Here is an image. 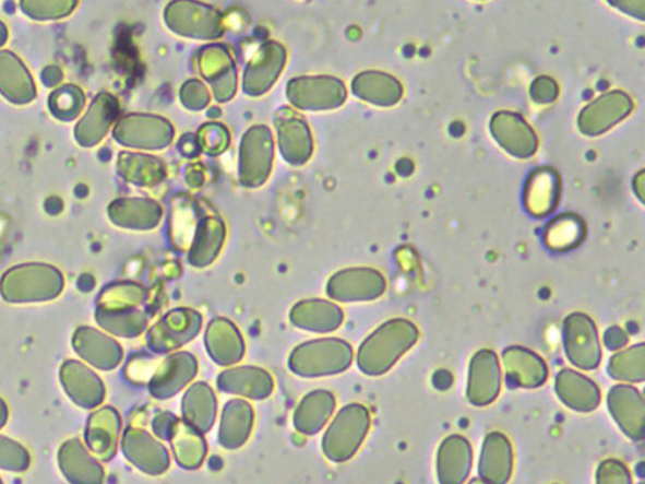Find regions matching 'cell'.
Returning a JSON list of instances; mask_svg holds the SVG:
<instances>
[{
    "instance_id": "1",
    "label": "cell",
    "mask_w": 645,
    "mask_h": 484,
    "mask_svg": "<svg viewBox=\"0 0 645 484\" xmlns=\"http://www.w3.org/2000/svg\"><path fill=\"white\" fill-rule=\"evenodd\" d=\"M420 338L418 327L404 318L391 319L367 338L357 354L359 370L381 376L394 367Z\"/></svg>"
},
{
    "instance_id": "2",
    "label": "cell",
    "mask_w": 645,
    "mask_h": 484,
    "mask_svg": "<svg viewBox=\"0 0 645 484\" xmlns=\"http://www.w3.org/2000/svg\"><path fill=\"white\" fill-rule=\"evenodd\" d=\"M354 358V350L348 342L329 338L299 344L291 351L288 366L297 376L316 379L345 373Z\"/></svg>"
},
{
    "instance_id": "3",
    "label": "cell",
    "mask_w": 645,
    "mask_h": 484,
    "mask_svg": "<svg viewBox=\"0 0 645 484\" xmlns=\"http://www.w3.org/2000/svg\"><path fill=\"white\" fill-rule=\"evenodd\" d=\"M370 426L371 415L366 406L355 403L342 408L324 433V456L333 463L349 461L363 445Z\"/></svg>"
},
{
    "instance_id": "4",
    "label": "cell",
    "mask_w": 645,
    "mask_h": 484,
    "mask_svg": "<svg viewBox=\"0 0 645 484\" xmlns=\"http://www.w3.org/2000/svg\"><path fill=\"white\" fill-rule=\"evenodd\" d=\"M60 272L48 265H24L10 270L2 281V294L10 302L53 299L62 292Z\"/></svg>"
},
{
    "instance_id": "5",
    "label": "cell",
    "mask_w": 645,
    "mask_h": 484,
    "mask_svg": "<svg viewBox=\"0 0 645 484\" xmlns=\"http://www.w3.org/2000/svg\"><path fill=\"white\" fill-rule=\"evenodd\" d=\"M203 319L199 311L178 308L169 311L148 334L150 347L155 354L169 355L199 335Z\"/></svg>"
},
{
    "instance_id": "6",
    "label": "cell",
    "mask_w": 645,
    "mask_h": 484,
    "mask_svg": "<svg viewBox=\"0 0 645 484\" xmlns=\"http://www.w3.org/2000/svg\"><path fill=\"white\" fill-rule=\"evenodd\" d=\"M563 346L571 364L582 370H595L601 363L598 328L585 314H571L563 321Z\"/></svg>"
},
{
    "instance_id": "7",
    "label": "cell",
    "mask_w": 645,
    "mask_h": 484,
    "mask_svg": "<svg viewBox=\"0 0 645 484\" xmlns=\"http://www.w3.org/2000/svg\"><path fill=\"white\" fill-rule=\"evenodd\" d=\"M199 361L190 352H174L155 367L148 381L154 398L166 400L177 396L198 376Z\"/></svg>"
},
{
    "instance_id": "8",
    "label": "cell",
    "mask_w": 645,
    "mask_h": 484,
    "mask_svg": "<svg viewBox=\"0 0 645 484\" xmlns=\"http://www.w3.org/2000/svg\"><path fill=\"white\" fill-rule=\"evenodd\" d=\"M122 452L138 470L150 475L165 474L170 467L168 449L144 429L129 428L122 437Z\"/></svg>"
},
{
    "instance_id": "9",
    "label": "cell",
    "mask_w": 645,
    "mask_h": 484,
    "mask_svg": "<svg viewBox=\"0 0 645 484\" xmlns=\"http://www.w3.org/2000/svg\"><path fill=\"white\" fill-rule=\"evenodd\" d=\"M501 392V366L491 350H480L469 366L467 397L476 406L491 405Z\"/></svg>"
},
{
    "instance_id": "10",
    "label": "cell",
    "mask_w": 645,
    "mask_h": 484,
    "mask_svg": "<svg viewBox=\"0 0 645 484\" xmlns=\"http://www.w3.org/2000/svg\"><path fill=\"white\" fill-rule=\"evenodd\" d=\"M608 406L610 414L623 430L625 436L633 440H642L644 437V399L640 390L631 385H617L609 391Z\"/></svg>"
},
{
    "instance_id": "11",
    "label": "cell",
    "mask_w": 645,
    "mask_h": 484,
    "mask_svg": "<svg viewBox=\"0 0 645 484\" xmlns=\"http://www.w3.org/2000/svg\"><path fill=\"white\" fill-rule=\"evenodd\" d=\"M219 391L244 399L264 400L274 391L271 373L256 366H235L226 368L217 377Z\"/></svg>"
},
{
    "instance_id": "12",
    "label": "cell",
    "mask_w": 645,
    "mask_h": 484,
    "mask_svg": "<svg viewBox=\"0 0 645 484\" xmlns=\"http://www.w3.org/2000/svg\"><path fill=\"white\" fill-rule=\"evenodd\" d=\"M204 343L208 355L219 366L231 367L244 356V341L239 328L223 317L212 319Z\"/></svg>"
},
{
    "instance_id": "13",
    "label": "cell",
    "mask_w": 645,
    "mask_h": 484,
    "mask_svg": "<svg viewBox=\"0 0 645 484\" xmlns=\"http://www.w3.org/2000/svg\"><path fill=\"white\" fill-rule=\"evenodd\" d=\"M386 284L378 272L369 269L349 270L330 284V295L338 302H365L381 297Z\"/></svg>"
},
{
    "instance_id": "14",
    "label": "cell",
    "mask_w": 645,
    "mask_h": 484,
    "mask_svg": "<svg viewBox=\"0 0 645 484\" xmlns=\"http://www.w3.org/2000/svg\"><path fill=\"white\" fill-rule=\"evenodd\" d=\"M502 358L505 377L513 387L535 389L549 377L545 361L527 349L509 347L503 351Z\"/></svg>"
},
{
    "instance_id": "15",
    "label": "cell",
    "mask_w": 645,
    "mask_h": 484,
    "mask_svg": "<svg viewBox=\"0 0 645 484\" xmlns=\"http://www.w3.org/2000/svg\"><path fill=\"white\" fill-rule=\"evenodd\" d=\"M79 355L100 370H114L122 359L120 344L94 328H80L73 339Z\"/></svg>"
},
{
    "instance_id": "16",
    "label": "cell",
    "mask_w": 645,
    "mask_h": 484,
    "mask_svg": "<svg viewBox=\"0 0 645 484\" xmlns=\"http://www.w3.org/2000/svg\"><path fill=\"white\" fill-rule=\"evenodd\" d=\"M513 470L511 441L502 433L488 434L481 448L479 462L480 481L487 484H505Z\"/></svg>"
},
{
    "instance_id": "17",
    "label": "cell",
    "mask_w": 645,
    "mask_h": 484,
    "mask_svg": "<svg viewBox=\"0 0 645 484\" xmlns=\"http://www.w3.org/2000/svg\"><path fill=\"white\" fill-rule=\"evenodd\" d=\"M255 412L248 401L236 399L224 408L218 426V442L225 449H239L247 445L254 428Z\"/></svg>"
},
{
    "instance_id": "18",
    "label": "cell",
    "mask_w": 645,
    "mask_h": 484,
    "mask_svg": "<svg viewBox=\"0 0 645 484\" xmlns=\"http://www.w3.org/2000/svg\"><path fill=\"white\" fill-rule=\"evenodd\" d=\"M292 326L307 332L331 333L337 331L345 319L342 309L325 300H304L294 306L290 315Z\"/></svg>"
},
{
    "instance_id": "19",
    "label": "cell",
    "mask_w": 645,
    "mask_h": 484,
    "mask_svg": "<svg viewBox=\"0 0 645 484\" xmlns=\"http://www.w3.org/2000/svg\"><path fill=\"white\" fill-rule=\"evenodd\" d=\"M63 387L69 397L80 406H99L105 398L104 383L99 376L76 361H69L62 367Z\"/></svg>"
},
{
    "instance_id": "20",
    "label": "cell",
    "mask_w": 645,
    "mask_h": 484,
    "mask_svg": "<svg viewBox=\"0 0 645 484\" xmlns=\"http://www.w3.org/2000/svg\"><path fill=\"white\" fill-rule=\"evenodd\" d=\"M557 392L563 404L580 413H592L599 406L601 392L589 377L565 368L557 377Z\"/></svg>"
},
{
    "instance_id": "21",
    "label": "cell",
    "mask_w": 645,
    "mask_h": 484,
    "mask_svg": "<svg viewBox=\"0 0 645 484\" xmlns=\"http://www.w3.org/2000/svg\"><path fill=\"white\" fill-rule=\"evenodd\" d=\"M217 409L214 389L206 382L192 383L182 400V421L204 436L216 422Z\"/></svg>"
},
{
    "instance_id": "22",
    "label": "cell",
    "mask_w": 645,
    "mask_h": 484,
    "mask_svg": "<svg viewBox=\"0 0 645 484\" xmlns=\"http://www.w3.org/2000/svg\"><path fill=\"white\" fill-rule=\"evenodd\" d=\"M471 469L470 442L461 436L447 437L438 452L440 484H463Z\"/></svg>"
},
{
    "instance_id": "23",
    "label": "cell",
    "mask_w": 645,
    "mask_h": 484,
    "mask_svg": "<svg viewBox=\"0 0 645 484\" xmlns=\"http://www.w3.org/2000/svg\"><path fill=\"white\" fill-rule=\"evenodd\" d=\"M334 409H336V398L332 392L326 390L309 392L301 399L294 413V426L304 436H315L330 422Z\"/></svg>"
},
{
    "instance_id": "24",
    "label": "cell",
    "mask_w": 645,
    "mask_h": 484,
    "mask_svg": "<svg viewBox=\"0 0 645 484\" xmlns=\"http://www.w3.org/2000/svg\"><path fill=\"white\" fill-rule=\"evenodd\" d=\"M60 462L70 482L75 484H101L104 481L103 467L88 455L79 440H70L62 447Z\"/></svg>"
},
{
    "instance_id": "25",
    "label": "cell",
    "mask_w": 645,
    "mask_h": 484,
    "mask_svg": "<svg viewBox=\"0 0 645 484\" xmlns=\"http://www.w3.org/2000/svg\"><path fill=\"white\" fill-rule=\"evenodd\" d=\"M0 92L13 103H28L35 97L34 81L17 57L0 52Z\"/></svg>"
},
{
    "instance_id": "26",
    "label": "cell",
    "mask_w": 645,
    "mask_h": 484,
    "mask_svg": "<svg viewBox=\"0 0 645 484\" xmlns=\"http://www.w3.org/2000/svg\"><path fill=\"white\" fill-rule=\"evenodd\" d=\"M120 432V417L116 410L106 408L89 420L87 430L88 447L104 459L116 453Z\"/></svg>"
},
{
    "instance_id": "27",
    "label": "cell",
    "mask_w": 645,
    "mask_h": 484,
    "mask_svg": "<svg viewBox=\"0 0 645 484\" xmlns=\"http://www.w3.org/2000/svg\"><path fill=\"white\" fill-rule=\"evenodd\" d=\"M168 441L174 448L176 461L182 469H200L207 453L206 440H204L203 434L179 420Z\"/></svg>"
},
{
    "instance_id": "28",
    "label": "cell",
    "mask_w": 645,
    "mask_h": 484,
    "mask_svg": "<svg viewBox=\"0 0 645 484\" xmlns=\"http://www.w3.org/2000/svg\"><path fill=\"white\" fill-rule=\"evenodd\" d=\"M96 318L105 331L126 339L138 338L148 324L146 315L136 308L100 309Z\"/></svg>"
},
{
    "instance_id": "29",
    "label": "cell",
    "mask_w": 645,
    "mask_h": 484,
    "mask_svg": "<svg viewBox=\"0 0 645 484\" xmlns=\"http://www.w3.org/2000/svg\"><path fill=\"white\" fill-rule=\"evenodd\" d=\"M608 373L611 379L626 383H638L645 379L644 343L618 352L609 361Z\"/></svg>"
},
{
    "instance_id": "30",
    "label": "cell",
    "mask_w": 645,
    "mask_h": 484,
    "mask_svg": "<svg viewBox=\"0 0 645 484\" xmlns=\"http://www.w3.org/2000/svg\"><path fill=\"white\" fill-rule=\"evenodd\" d=\"M50 106L60 119H73L83 109L84 95L76 87H63L50 97Z\"/></svg>"
},
{
    "instance_id": "31",
    "label": "cell",
    "mask_w": 645,
    "mask_h": 484,
    "mask_svg": "<svg viewBox=\"0 0 645 484\" xmlns=\"http://www.w3.org/2000/svg\"><path fill=\"white\" fill-rule=\"evenodd\" d=\"M29 465V456L19 442L0 437V469L23 471Z\"/></svg>"
},
{
    "instance_id": "32",
    "label": "cell",
    "mask_w": 645,
    "mask_h": 484,
    "mask_svg": "<svg viewBox=\"0 0 645 484\" xmlns=\"http://www.w3.org/2000/svg\"><path fill=\"white\" fill-rule=\"evenodd\" d=\"M596 484H632L631 472L617 459H607L599 465Z\"/></svg>"
},
{
    "instance_id": "33",
    "label": "cell",
    "mask_w": 645,
    "mask_h": 484,
    "mask_svg": "<svg viewBox=\"0 0 645 484\" xmlns=\"http://www.w3.org/2000/svg\"><path fill=\"white\" fill-rule=\"evenodd\" d=\"M582 229L576 224H566V228H563L562 225L553 226V229L547 235V244L552 249L565 250L578 244L582 240Z\"/></svg>"
},
{
    "instance_id": "34",
    "label": "cell",
    "mask_w": 645,
    "mask_h": 484,
    "mask_svg": "<svg viewBox=\"0 0 645 484\" xmlns=\"http://www.w3.org/2000/svg\"><path fill=\"white\" fill-rule=\"evenodd\" d=\"M178 421V417L171 413H160L155 416L153 421L154 436L163 440H169Z\"/></svg>"
},
{
    "instance_id": "35",
    "label": "cell",
    "mask_w": 645,
    "mask_h": 484,
    "mask_svg": "<svg viewBox=\"0 0 645 484\" xmlns=\"http://www.w3.org/2000/svg\"><path fill=\"white\" fill-rule=\"evenodd\" d=\"M604 343L611 351H618L626 346L628 335L619 327H610L609 330L604 334Z\"/></svg>"
},
{
    "instance_id": "36",
    "label": "cell",
    "mask_w": 645,
    "mask_h": 484,
    "mask_svg": "<svg viewBox=\"0 0 645 484\" xmlns=\"http://www.w3.org/2000/svg\"><path fill=\"white\" fill-rule=\"evenodd\" d=\"M7 417H8V409L4 404V401L2 399H0V429H2L3 426L5 425Z\"/></svg>"
},
{
    "instance_id": "37",
    "label": "cell",
    "mask_w": 645,
    "mask_h": 484,
    "mask_svg": "<svg viewBox=\"0 0 645 484\" xmlns=\"http://www.w3.org/2000/svg\"><path fill=\"white\" fill-rule=\"evenodd\" d=\"M5 35H7L5 28H4L3 24L0 23V45L4 44Z\"/></svg>"
},
{
    "instance_id": "38",
    "label": "cell",
    "mask_w": 645,
    "mask_h": 484,
    "mask_svg": "<svg viewBox=\"0 0 645 484\" xmlns=\"http://www.w3.org/2000/svg\"><path fill=\"white\" fill-rule=\"evenodd\" d=\"M470 484H487V483H485L483 481H480V480H475Z\"/></svg>"
},
{
    "instance_id": "39",
    "label": "cell",
    "mask_w": 645,
    "mask_h": 484,
    "mask_svg": "<svg viewBox=\"0 0 645 484\" xmlns=\"http://www.w3.org/2000/svg\"><path fill=\"white\" fill-rule=\"evenodd\" d=\"M0 484H2V481H0Z\"/></svg>"
}]
</instances>
